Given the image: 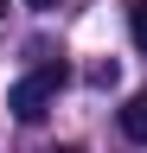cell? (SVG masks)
Instances as JSON below:
<instances>
[{"mask_svg": "<svg viewBox=\"0 0 147 153\" xmlns=\"http://www.w3.org/2000/svg\"><path fill=\"white\" fill-rule=\"evenodd\" d=\"M64 83H70V64H64V57H51V64H39L32 76H19V83L7 89V108L19 115V121H39V115H45V102H51Z\"/></svg>", "mask_w": 147, "mask_h": 153, "instance_id": "6da1fadb", "label": "cell"}, {"mask_svg": "<svg viewBox=\"0 0 147 153\" xmlns=\"http://www.w3.org/2000/svg\"><path fill=\"white\" fill-rule=\"evenodd\" d=\"M122 140L147 147V96H128V102H122Z\"/></svg>", "mask_w": 147, "mask_h": 153, "instance_id": "7a4b0ae2", "label": "cell"}, {"mask_svg": "<svg viewBox=\"0 0 147 153\" xmlns=\"http://www.w3.org/2000/svg\"><path fill=\"white\" fill-rule=\"evenodd\" d=\"M128 32H134V51H147V0H128Z\"/></svg>", "mask_w": 147, "mask_h": 153, "instance_id": "3957f363", "label": "cell"}, {"mask_svg": "<svg viewBox=\"0 0 147 153\" xmlns=\"http://www.w3.org/2000/svg\"><path fill=\"white\" fill-rule=\"evenodd\" d=\"M26 7H32V13H51V7H58V0H26Z\"/></svg>", "mask_w": 147, "mask_h": 153, "instance_id": "277c9868", "label": "cell"}, {"mask_svg": "<svg viewBox=\"0 0 147 153\" xmlns=\"http://www.w3.org/2000/svg\"><path fill=\"white\" fill-rule=\"evenodd\" d=\"M58 153H77V147H58Z\"/></svg>", "mask_w": 147, "mask_h": 153, "instance_id": "5b68a950", "label": "cell"}]
</instances>
